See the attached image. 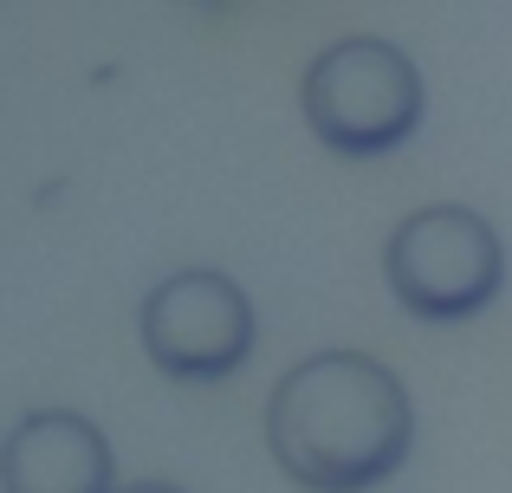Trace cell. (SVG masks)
I'll list each match as a JSON object with an SVG mask.
<instances>
[{"instance_id":"cell-1","label":"cell","mask_w":512,"mask_h":493,"mask_svg":"<svg viewBox=\"0 0 512 493\" xmlns=\"http://www.w3.org/2000/svg\"><path fill=\"white\" fill-rule=\"evenodd\" d=\"M266 448L305 493H370L415 455L409 383L370 351H312L266 396Z\"/></svg>"},{"instance_id":"cell-4","label":"cell","mask_w":512,"mask_h":493,"mask_svg":"<svg viewBox=\"0 0 512 493\" xmlns=\"http://www.w3.org/2000/svg\"><path fill=\"white\" fill-rule=\"evenodd\" d=\"M137 331L169 383H221L253 357L260 312L240 279L214 273V266H182L143 292Z\"/></svg>"},{"instance_id":"cell-5","label":"cell","mask_w":512,"mask_h":493,"mask_svg":"<svg viewBox=\"0 0 512 493\" xmlns=\"http://www.w3.org/2000/svg\"><path fill=\"white\" fill-rule=\"evenodd\" d=\"M0 493H117L111 435L78 409H33L0 442Z\"/></svg>"},{"instance_id":"cell-2","label":"cell","mask_w":512,"mask_h":493,"mask_svg":"<svg viewBox=\"0 0 512 493\" xmlns=\"http://www.w3.org/2000/svg\"><path fill=\"white\" fill-rule=\"evenodd\" d=\"M305 124L338 156H389L422 130V72L396 39L350 33L325 46L299 78Z\"/></svg>"},{"instance_id":"cell-6","label":"cell","mask_w":512,"mask_h":493,"mask_svg":"<svg viewBox=\"0 0 512 493\" xmlns=\"http://www.w3.org/2000/svg\"><path fill=\"white\" fill-rule=\"evenodd\" d=\"M117 493H188V487H175V481H124Z\"/></svg>"},{"instance_id":"cell-3","label":"cell","mask_w":512,"mask_h":493,"mask_svg":"<svg viewBox=\"0 0 512 493\" xmlns=\"http://www.w3.org/2000/svg\"><path fill=\"white\" fill-rule=\"evenodd\" d=\"M383 279L402 312L428 325H461L480 318L506 286V247L487 215L461 202H435L396 221L383 241Z\"/></svg>"}]
</instances>
